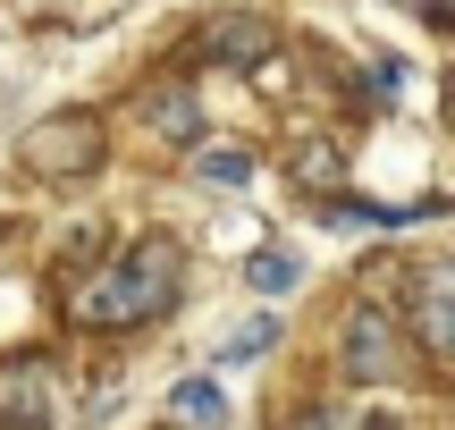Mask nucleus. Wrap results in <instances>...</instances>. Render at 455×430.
Segmentation results:
<instances>
[{
  "instance_id": "13",
  "label": "nucleus",
  "mask_w": 455,
  "mask_h": 430,
  "mask_svg": "<svg viewBox=\"0 0 455 430\" xmlns=\"http://www.w3.org/2000/svg\"><path fill=\"white\" fill-rule=\"evenodd\" d=\"M396 9H413L422 26H447V34H455V0H396Z\"/></svg>"
},
{
  "instance_id": "2",
  "label": "nucleus",
  "mask_w": 455,
  "mask_h": 430,
  "mask_svg": "<svg viewBox=\"0 0 455 430\" xmlns=\"http://www.w3.org/2000/svg\"><path fill=\"white\" fill-rule=\"evenodd\" d=\"M26 169H34V178H60V186L93 178V169H101V118L93 110L34 118V127H26Z\"/></svg>"
},
{
  "instance_id": "12",
  "label": "nucleus",
  "mask_w": 455,
  "mask_h": 430,
  "mask_svg": "<svg viewBox=\"0 0 455 430\" xmlns=\"http://www.w3.org/2000/svg\"><path fill=\"white\" fill-rule=\"evenodd\" d=\"M169 414H178V422H220V388L212 380H186L178 397H169Z\"/></svg>"
},
{
  "instance_id": "4",
  "label": "nucleus",
  "mask_w": 455,
  "mask_h": 430,
  "mask_svg": "<svg viewBox=\"0 0 455 430\" xmlns=\"http://www.w3.org/2000/svg\"><path fill=\"white\" fill-rule=\"evenodd\" d=\"M405 313H413V338H422L439 363H455V262L405 270Z\"/></svg>"
},
{
  "instance_id": "1",
  "label": "nucleus",
  "mask_w": 455,
  "mask_h": 430,
  "mask_svg": "<svg viewBox=\"0 0 455 430\" xmlns=\"http://www.w3.org/2000/svg\"><path fill=\"white\" fill-rule=\"evenodd\" d=\"M169 304H178V245L152 228V236L127 245L118 270H101V279L76 296V321H93V330H144V321H161Z\"/></svg>"
},
{
  "instance_id": "5",
  "label": "nucleus",
  "mask_w": 455,
  "mask_h": 430,
  "mask_svg": "<svg viewBox=\"0 0 455 430\" xmlns=\"http://www.w3.org/2000/svg\"><path fill=\"white\" fill-rule=\"evenodd\" d=\"M51 422V363L9 354L0 363V430H43Z\"/></svg>"
},
{
  "instance_id": "8",
  "label": "nucleus",
  "mask_w": 455,
  "mask_h": 430,
  "mask_svg": "<svg viewBox=\"0 0 455 430\" xmlns=\"http://www.w3.org/2000/svg\"><path fill=\"white\" fill-rule=\"evenodd\" d=\"M195 178L203 186H253V152H244V144L236 152H228V144L220 152H195Z\"/></svg>"
},
{
  "instance_id": "10",
  "label": "nucleus",
  "mask_w": 455,
  "mask_h": 430,
  "mask_svg": "<svg viewBox=\"0 0 455 430\" xmlns=\"http://www.w3.org/2000/svg\"><path fill=\"white\" fill-rule=\"evenodd\" d=\"M295 178L321 186V195H338V186H346V161H338L329 144H295Z\"/></svg>"
},
{
  "instance_id": "7",
  "label": "nucleus",
  "mask_w": 455,
  "mask_h": 430,
  "mask_svg": "<svg viewBox=\"0 0 455 430\" xmlns=\"http://www.w3.org/2000/svg\"><path fill=\"white\" fill-rule=\"evenodd\" d=\"M144 118L161 135H178V144H203V101H195V84H152V93H144Z\"/></svg>"
},
{
  "instance_id": "9",
  "label": "nucleus",
  "mask_w": 455,
  "mask_h": 430,
  "mask_svg": "<svg viewBox=\"0 0 455 430\" xmlns=\"http://www.w3.org/2000/svg\"><path fill=\"white\" fill-rule=\"evenodd\" d=\"M270 338H278V321H270V313H253V321H236V330L220 338V363H253V354L270 346Z\"/></svg>"
},
{
  "instance_id": "6",
  "label": "nucleus",
  "mask_w": 455,
  "mask_h": 430,
  "mask_svg": "<svg viewBox=\"0 0 455 430\" xmlns=\"http://www.w3.org/2000/svg\"><path fill=\"white\" fill-rule=\"evenodd\" d=\"M203 60H236V68H261V60H270V26H261V17H220V26L203 34Z\"/></svg>"
},
{
  "instance_id": "11",
  "label": "nucleus",
  "mask_w": 455,
  "mask_h": 430,
  "mask_svg": "<svg viewBox=\"0 0 455 430\" xmlns=\"http://www.w3.org/2000/svg\"><path fill=\"white\" fill-rule=\"evenodd\" d=\"M244 279H253L261 296H287V287H295V262H287V253H278V245H261L253 262H244Z\"/></svg>"
},
{
  "instance_id": "3",
  "label": "nucleus",
  "mask_w": 455,
  "mask_h": 430,
  "mask_svg": "<svg viewBox=\"0 0 455 430\" xmlns=\"http://www.w3.org/2000/svg\"><path fill=\"white\" fill-rule=\"evenodd\" d=\"M346 380H371V388H396V380H413V363L396 354V321L379 313V304L346 313Z\"/></svg>"
}]
</instances>
